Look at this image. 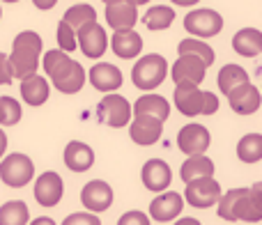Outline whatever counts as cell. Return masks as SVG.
I'll use <instances>...</instances> for the list:
<instances>
[{
	"instance_id": "6da1fadb",
	"label": "cell",
	"mask_w": 262,
	"mask_h": 225,
	"mask_svg": "<svg viewBox=\"0 0 262 225\" xmlns=\"http://www.w3.org/2000/svg\"><path fill=\"white\" fill-rule=\"evenodd\" d=\"M39 55H41V37L35 30L18 32L12 41V53H9L14 78H21L23 81V78L37 74Z\"/></svg>"
},
{
	"instance_id": "7a4b0ae2",
	"label": "cell",
	"mask_w": 262,
	"mask_h": 225,
	"mask_svg": "<svg viewBox=\"0 0 262 225\" xmlns=\"http://www.w3.org/2000/svg\"><path fill=\"white\" fill-rule=\"evenodd\" d=\"M219 216L223 221H244L258 223L262 221V209L251 195V189H230L219 200Z\"/></svg>"
},
{
	"instance_id": "3957f363",
	"label": "cell",
	"mask_w": 262,
	"mask_h": 225,
	"mask_svg": "<svg viewBox=\"0 0 262 225\" xmlns=\"http://www.w3.org/2000/svg\"><path fill=\"white\" fill-rule=\"evenodd\" d=\"M168 76V62L163 55L159 53H149L143 55L138 62L134 64V72H131V81L138 90L149 92L154 87H159Z\"/></svg>"
},
{
	"instance_id": "277c9868",
	"label": "cell",
	"mask_w": 262,
	"mask_h": 225,
	"mask_svg": "<svg viewBox=\"0 0 262 225\" xmlns=\"http://www.w3.org/2000/svg\"><path fill=\"white\" fill-rule=\"evenodd\" d=\"M32 175H35V166H32V159L26 154H9L0 163V179L12 189L30 184Z\"/></svg>"
},
{
	"instance_id": "5b68a950",
	"label": "cell",
	"mask_w": 262,
	"mask_h": 225,
	"mask_svg": "<svg viewBox=\"0 0 262 225\" xmlns=\"http://www.w3.org/2000/svg\"><path fill=\"white\" fill-rule=\"evenodd\" d=\"M221 184H219L214 177H200V179H193L186 184L184 198L191 207L195 209H209L214 205H219L221 200Z\"/></svg>"
},
{
	"instance_id": "8992f818",
	"label": "cell",
	"mask_w": 262,
	"mask_h": 225,
	"mask_svg": "<svg viewBox=\"0 0 262 225\" xmlns=\"http://www.w3.org/2000/svg\"><path fill=\"white\" fill-rule=\"evenodd\" d=\"M184 28L193 37H216L223 30V16L214 9H193L184 16Z\"/></svg>"
},
{
	"instance_id": "52a82bcc",
	"label": "cell",
	"mask_w": 262,
	"mask_h": 225,
	"mask_svg": "<svg viewBox=\"0 0 262 225\" xmlns=\"http://www.w3.org/2000/svg\"><path fill=\"white\" fill-rule=\"evenodd\" d=\"M97 115L104 124L120 129V126L129 124L131 115H134V106H129V101L122 95H106L97 106Z\"/></svg>"
},
{
	"instance_id": "ba28073f",
	"label": "cell",
	"mask_w": 262,
	"mask_h": 225,
	"mask_svg": "<svg viewBox=\"0 0 262 225\" xmlns=\"http://www.w3.org/2000/svg\"><path fill=\"white\" fill-rule=\"evenodd\" d=\"M205 74H207L205 60H200L198 55H191V53L180 55L170 69V76L175 81V85H200L205 81Z\"/></svg>"
},
{
	"instance_id": "9c48e42d",
	"label": "cell",
	"mask_w": 262,
	"mask_h": 225,
	"mask_svg": "<svg viewBox=\"0 0 262 225\" xmlns=\"http://www.w3.org/2000/svg\"><path fill=\"white\" fill-rule=\"evenodd\" d=\"M209 143H212V136H209V131L203 124H186L177 133V147L186 156L205 154L209 149Z\"/></svg>"
},
{
	"instance_id": "30bf717a",
	"label": "cell",
	"mask_w": 262,
	"mask_h": 225,
	"mask_svg": "<svg viewBox=\"0 0 262 225\" xmlns=\"http://www.w3.org/2000/svg\"><path fill=\"white\" fill-rule=\"evenodd\" d=\"M76 35H78V46H81L83 55H88V58H101L106 53V49H108L106 30L97 21L85 23L83 28H78Z\"/></svg>"
},
{
	"instance_id": "8fae6325",
	"label": "cell",
	"mask_w": 262,
	"mask_h": 225,
	"mask_svg": "<svg viewBox=\"0 0 262 225\" xmlns=\"http://www.w3.org/2000/svg\"><path fill=\"white\" fill-rule=\"evenodd\" d=\"M51 83L64 95H76L81 92V87L85 85V69L81 67V62L69 58L58 72L51 76Z\"/></svg>"
},
{
	"instance_id": "7c38bea8",
	"label": "cell",
	"mask_w": 262,
	"mask_h": 225,
	"mask_svg": "<svg viewBox=\"0 0 262 225\" xmlns=\"http://www.w3.org/2000/svg\"><path fill=\"white\" fill-rule=\"evenodd\" d=\"M161 131H163V120H159V117H154V115H136L129 126L131 140L143 145V147L159 143Z\"/></svg>"
},
{
	"instance_id": "4fadbf2b",
	"label": "cell",
	"mask_w": 262,
	"mask_h": 225,
	"mask_svg": "<svg viewBox=\"0 0 262 225\" xmlns=\"http://www.w3.org/2000/svg\"><path fill=\"white\" fill-rule=\"evenodd\" d=\"M64 186H62V177L58 172H44L37 177L35 182V200L41 207H55L62 200Z\"/></svg>"
},
{
	"instance_id": "5bb4252c",
	"label": "cell",
	"mask_w": 262,
	"mask_h": 225,
	"mask_svg": "<svg viewBox=\"0 0 262 225\" xmlns=\"http://www.w3.org/2000/svg\"><path fill=\"white\" fill-rule=\"evenodd\" d=\"M184 200L186 198H182L175 191H166V193H161L159 198H154L149 202V216L159 223L175 221L182 214V209H184Z\"/></svg>"
},
{
	"instance_id": "9a60e30c",
	"label": "cell",
	"mask_w": 262,
	"mask_h": 225,
	"mask_svg": "<svg viewBox=\"0 0 262 225\" xmlns=\"http://www.w3.org/2000/svg\"><path fill=\"white\" fill-rule=\"evenodd\" d=\"M138 21V7L129 0H113L106 5V23L113 30H134Z\"/></svg>"
},
{
	"instance_id": "2e32d148",
	"label": "cell",
	"mask_w": 262,
	"mask_h": 225,
	"mask_svg": "<svg viewBox=\"0 0 262 225\" xmlns=\"http://www.w3.org/2000/svg\"><path fill=\"white\" fill-rule=\"evenodd\" d=\"M81 202L85 205V209H90V212H95V214L106 212V209L113 205V189L101 179L88 182L81 191Z\"/></svg>"
},
{
	"instance_id": "e0dca14e",
	"label": "cell",
	"mask_w": 262,
	"mask_h": 225,
	"mask_svg": "<svg viewBox=\"0 0 262 225\" xmlns=\"http://www.w3.org/2000/svg\"><path fill=\"white\" fill-rule=\"evenodd\" d=\"M228 104L237 115H253L262 104V92L253 83H244L228 95Z\"/></svg>"
},
{
	"instance_id": "ac0fdd59",
	"label": "cell",
	"mask_w": 262,
	"mask_h": 225,
	"mask_svg": "<svg viewBox=\"0 0 262 225\" xmlns=\"http://www.w3.org/2000/svg\"><path fill=\"white\" fill-rule=\"evenodd\" d=\"M140 177H143L145 189L154 191V193H161V191H166L168 186H170L172 172H170V166H168L166 161H161V159H149V161L143 166Z\"/></svg>"
},
{
	"instance_id": "d6986e66",
	"label": "cell",
	"mask_w": 262,
	"mask_h": 225,
	"mask_svg": "<svg viewBox=\"0 0 262 225\" xmlns=\"http://www.w3.org/2000/svg\"><path fill=\"white\" fill-rule=\"evenodd\" d=\"M175 106L182 115H203L205 92L198 85H175Z\"/></svg>"
},
{
	"instance_id": "ffe728a7",
	"label": "cell",
	"mask_w": 262,
	"mask_h": 225,
	"mask_svg": "<svg viewBox=\"0 0 262 225\" xmlns=\"http://www.w3.org/2000/svg\"><path fill=\"white\" fill-rule=\"evenodd\" d=\"M88 78H90L92 87L99 92H115L122 85V72H120L115 64L111 62H99L88 72Z\"/></svg>"
},
{
	"instance_id": "44dd1931",
	"label": "cell",
	"mask_w": 262,
	"mask_h": 225,
	"mask_svg": "<svg viewBox=\"0 0 262 225\" xmlns=\"http://www.w3.org/2000/svg\"><path fill=\"white\" fill-rule=\"evenodd\" d=\"M111 49L118 58L131 60L136 55H140V51H143V37L136 30H115L113 37H111Z\"/></svg>"
},
{
	"instance_id": "7402d4cb",
	"label": "cell",
	"mask_w": 262,
	"mask_h": 225,
	"mask_svg": "<svg viewBox=\"0 0 262 225\" xmlns=\"http://www.w3.org/2000/svg\"><path fill=\"white\" fill-rule=\"evenodd\" d=\"M95 163V152L92 147H88L81 140H72V143L64 147V166L74 172H85L92 168Z\"/></svg>"
},
{
	"instance_id": "603a6c76",
	"label": "cell",
	"mask_w": 262,
	"mask_h": 225,
	"mask_svg": "<svg viewBox=\"0 0 262 225\" xmlns=\"http://www.w3.org/2000/svg\"><path fill=\"white\" fill-rule=\"evenodd\" d=\"M232 49L242 58H255L262 53V32L258 28H242L232 37Z\"/></svg>"
},
{
	"instance_id": "cb8c5ba5",
	"label": "cell",
	"mask_w": 262,
	"mask_h": 225,
	"mask_svg": "<svg viewBox=\"0 0 262 225\" xmlns=\"http://www.w3.org/2000/svg\"><path fill=\"white\" fill-rule=\"evenodd\" d=\"M21 97L26 104L30 106H41L49 99V81L39 74H32V76L23 78L21 81Z\"/></svg>"
},
{
	"instance_id": "d4e9b609",
	"label": "cell",
	"mask_w": 262,
	"mask_h": 225,
	"mask_svg": "<svg viewBox=\"0 0 262 225\" xmlns=\"http://www.w3.org/2000/svg\"><path fill=\"white\" fill-rule=\"evenodd\" d=\"M180 175H182V179H184V184H189V182H193V179H200V177H214V163H212V159H207L205 154L189 156L182 163Z\"/></svg>"
},
{
	"instance_id": "484cf974",
	"label": "cell",
	"mask_w": 262,
	"mask_h": 225,
	"mask_svg": "<svg viewBox=\"0 0 262 225\" xmlns=\"http://www.w3.org/2000/svg\"><path fill=\"white\" fill-rule=\"evenodd\" d=\"M134 115H154L166 122L170 115V104L161 95H143L134 104Z\"/></svg>"
},
{
	"instance_id": "4316f807",
	"label": "cell",
	"mask_w": 262,
	"mask_h": 225,
	"mask_svg": "<svg viewBox=\"0 0 262 225\" xmlns=\"http://www.w3.org/2000/svg\"><path fill=\"white\" fill-rule=\"evenodd\" d=\"M244 83H251L249 74H246L244 67H239V64H226V67L219 72V90L223 92V95H230L235 87L244 85Z\"/></svg>"
},
{
	"instance_id": "83f0119b",
	"label": "cell",
	"mask_w": 262,
	"mask_h": 225,
	"mask_svg": "<svg viewBox=\"0 0 262 225\" xmlns=\"http://www.w3.org/2000/svg\"><path fill=\"white\" fill-rule=\"evenodd\" d=\"M237 159L242 163L262 161V133H246L237 143Z\"/></svg>"
},
{
	"instance_id": "f1b7e54d",
	"label": "cell",
	"mask_w": 262,
	"mask_h": 225,
	"mask_svg": "<svg viewBox=\"0 0 262 225\" xmlns=\"http://www.w3.org/2000/svg\"><path fill=\"white\" fill-rule=\"evenodd\" d=\"M175 21V9L168 5H154L143 14V23L149 30H166Z\"/></svg>"
},
{
	"instance_id": "f546056e",
	"label": "cell",
	"mask_w": 262,
	"mask_h": 225,
	"mask_svg": "<svg viewBox=\"0 0 262 225\" xmlns=\"http://www.w3.org/2000/svg\"><path fill=\"white\" fill-rule=\"evenodd\" d=\"M30 214H28V205L21 200H12L0 207V225H28Z\"/></svg>"
},
{
	"instance_id": "4dcf8cb0",
	"label": "cell",
	"mask_w": 262,
	"mask_h": 225,
	"mask_svg": "<svg viewBox=\"0 0 262 225\" xmlns=\"http://www.w3.org/2000/svg\"><path fill=\"white\" fill-rule=\"evenodd\" d=\"M177 53H180V55H186V53L198 55L200 60H205V64H207V67H212V64H214L212 46H209L207 41H203V39H195V37H186V39H182L180 46H177Z\"/></svg>"
},
{
	"instance_id": "1f68e13d",
	"label": "cell",
	"mask_w": 262,
	"mask_h": 225,
	"mask_svg": "<svg viewBox=\"0 0 262 225\" xmlns=\"http://www.w3.org/2000/svg\"><path fill=\"white\" fill-rule=\"evenodd\" d=\"M62 21H67L74 30H78V28H83L85 23L97 21V12H95V7H92V5L78 3V5H74V7H69L67 12H64Z\"/></svg>"
},
{
	"instance_id": "d6a6232c",
	"label": "cell",
	"mask_w": 262,
	"mask_h": 225,
	"mask_svg": "<svg viewBox=\"0 0 262 225\" xmlns=\"http://www.w3.org/2000/svg\"><path fill=\"white\" fill-rule=\"evenodd\" d=\"M21 120V104L12 97H0V124L12 126Z\"/></svg>"
},
{
	"instance_id": "836d02e7",
	"label": "cell",
	"mask_w": 262,
	"mask_h": 225,
	"mask_svg": "<svg viewBox=\"0 0 262 225\" xmlns=\"http://www.w3.org/2000/svg\"><path fill=\"white\" fill-rule=\"evenodd\" d=\"M58 44H60V49L67 51V53H72V51L78 46L76 30H74L67 21H60V26H58Z\"/></svg>"
},
{
	"instance_id": "e575fe53",
	"label": "cell",
	"mask_w": 262,
	"mask_h": 225,
	"mask_svg": "<svg viewBox=\"0 0 262 225\" xmlns=\"http://www.w3.org/2000/svg\"><path fill=\"white\" fill-rule=\"evenodd\" d=\"M69 60V55H67V51H62V49H53V51H49V53L44 55V60H41V67H44V72L49 74V76H53L55 72H58L60 67H62L64 62Z\"/></svg>"
},
{
	"instance_id": "d590c367",
	"label": "cell",
	"mask_w": 262,
	"mask_h": 225,
	"mask_svg": "<svg viewBox=\"0 0 262 225\" xmlns=\"http://www.w3.org/2000/svg\"><path fill=\"white\" fill-rule=\"evenodd\" d=\"M62 225H101V221L95 216V214H83V212H78V214H72V216H67L62 221Z\"/></svg>"
},
{
	"instance_id": "8d00e7d4",
	"label": "cell",
	"mask_w": 262,
	"mask_h": 225,
	"mask_svg": "<svg viewBox=\"0 0 262 225\" xmlns=\"http://www.w3.org/2000/svg\"><path fill=\"white\" fill-rule=\"evenodd\" d=\"M118 225H149V218H147V214H143V212H127V214H122L120 216V221Z\"/></svg>"
},
{
	"instance_id": "74e56055",
	"label": "cell",
	"mask_w": 262,
	"mask_h": 225,
	"mask_svg": "<svg viewBox=\"0 0 262 225\" xmlns=\"http://www.w3.org/2000/svg\"><path fill=\"white\" fill-rule=\"evenodd\" d=\"M14 72H12V62H9V55L0 53V85H7L12 83Z\"/></svg>"
},
{
	"instance_id": "f35d334b",
	"label": "cell",
	"mask_w": 262,
	"mask_h": 225,
	"mask_svg": "<svg viewBox=\"0 0 262 225\" xmlns=\"http://www.w3.org/2000/svg\"><path fill=\"white\" fill-rule=\"evenodd\" d=\"M219 110V99L214 92H205V108H203V115H214Z\"/></svg>"
},
{
	"instance_id": "ab89813d",
	"label": "cell",
	"mask_w": 262,
	"mask_h": 225,
	"mask_svg": "<svg viewBox=\"0 0 262 225\" xmlns=\"http://www.w3.org/2000/svg\"><path fill=\"white\" fill-rule=\"evenodd\" d=\"M251 195H253V200L258 202V207L262 209V182H258V184L251 186Z\"/></svg>"
},
{
	"instance_id": "60d3db41",
	"label": "cell",
	"mask_w": 262,
	"mask_h": 225,
	"mask_svg": "<svg viewBox=\"0 0 262 225\" xmlns=\"http://www.w3.org/2000/svg\"><path fill=\"white\" fill-rule=\"evenodd\" d=\"M55 3H58V0H32V5H35L37 9H51V7H55Z\"/></svg>"
},
{
	"instance_id": "b9f144b4",
	"label": "cell",
	"mask_w": 262,
	"mask_h": 225,
	"mask_svg": "<svg viewBox=\"0 0 262 225\" xmlns=\"http://www.w3.org/2000/svg\"><path fill=\"white\" fill-rule=\"evenodd\" d=\"M5 149H7V136H5V131L0 129V159H3Z\"/></svg>"
},
{
	"instance_id": "7bdbcfd3",
	"label": "cell",
	"mask_w": 262,
	"mask_h": 225,
	"mask_svg": "<svg viewBox=\"0 0 262 225\" xmlns=\"http://www.w3.org/2000/svg\"><path fill=\"white\" fill-rule=\"evenodd\" d=\"M30 225H55V223L51 221L49 216H39V218H35V221H32Z\"/></svg>"
},
{
	"instance_id": "ee69618b",
	"label": "cell",
	"mask_w": 262,
	"mask_h": 225,
	"mask_svg": "<svg viewBox=\"0 0 262 225\" xmlns=\"http://www.w3.org/2000/svg\"><path fill=\"white\" fill-rule=\"evenodd\" d=\"M175 225H203L200 221H195V218H180Z\"/></svg>"
},
{
	"instance_id": "f6af8a7d",
	"label": "cell",
	"mask_w": 262,
	"mask_h": 225,
	"mask_svg": "<svg viewBox=\"0 0 262 225\" xmlns=\"http://www.w3.org/2000/svg\"><path fill=\"white\" fill-rule=\"evenodd\" d=\"M170 3L180 5V7H191V5H195V3H198V0H170Z\"/></svg>"
},
{
	"instance_id": "bcb514c9",
	"label": "cell",
	"mask_w": 262,
	"mask_h": 225,
	"mask_svg": "<svg viewBox=\"0 0 262 225\" xmlns=\"http://www.w3.org/2000/svg\"><path fill=\"white\" fill-rule=\"evenodd\" d=\"M111 3H113V0H111ZM129 3H134V5H136V7H140V5H147V3H149V0H129Z\"/></svg>"
},
{
	"instance_id": "7dc6e473",
	"label": "cell",
	"mask_w": 262,
	"mask_h": 225,
	"mask_svg": "<svg viewBox=\"0 0 262 225\" xmlns=\"http://www.w3.org/2000/svg\"><path fill=\"white\" fill-rule=\"evenodd\" d=\"M5 3H18V0H5Z\"/></svg>"
},
{
	"instance_id": "c3c4849f",
	"label": "cell",
	"mask_w": 262,
	"mask_h": 225,
	"mask_svg": "<svg viewBox=\"0 0 262 225\" xmlns=\"http://www.w3.org/2000/svg\"><path fill=\"white\" fill-rule=\"evenodd\" d=\"M108 3H111V0H104V5H108Z\"/></svg>"
},
{
	"instance_id": "681fc988",
	"label": "cell",
	"mask_w": 262,
	"mask_h": 225,
	"mask_svg": "<svg viewBox=\"0 0 262 225\" xmlns=\"http://www.w3.org/2000/svg\"><path fill=\"white\" fill-rule=\"evenodd\" d=\"M0 16H3V9H0Z\"/></svg>"
}]
</instances>
